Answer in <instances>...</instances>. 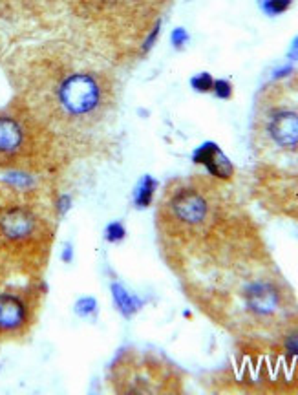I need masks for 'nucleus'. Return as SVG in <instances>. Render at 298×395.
Returning a JSON list of instances; mask_svg holds the SVG:
<instances>
[{"mask_svg":"<svg viewBox=\"0 0 298 395\" xmlns=\"http://www.w3.org/2000/svg\"><path fill=\"white\" fill-rule=\"evenodd\" d=\"M161 252L189 295L220 322L254 335L282 278L251 220L203 174L169 181L156 207Z\"/></svg>","mask_w":298,"mask_h":395,"instance_id":"obj_1","label":"nucleus"},{"mask_svg":"<svg viewBox=\"0 0 298 395\" xmlns=\"http://www.w3.org/2000/svg\"><path fill=\"white\" fill-rule=\"evenodd\" d=\"M15 101L72 158L95 154L118 130L123 86L119 68L77 39L19 48L8 64Z\"/></svg>","mask_w":298,"mask_h":395,"instance_id":"obj_2","label":"nucleus"},{"mask_svg":"<svg viewBox=\"0 0 298 395\" xmlns=\"http://www.w3.org/2000/svg\"><path fill=\"white\" fill-rule=\"evenodd\" d=\"M172 0H64L73 39L118 68L143 59Z\"/></svg>","mask_w":298,"mask_h":395,"instance_id":"obj_3","label":"nucleus"},{"mask_svg":"<svg viewBox=\"0 0 298 395\" xmlns=\"http://www.w3.org/2000/svg\"><path fill=\"white\" fill-rule=\"evenodd\" d=\"M55 231V207L48 196L0 181V288L41 277Z\"/></svg>","mask_w":298,"mask_h":395,"instance_id":"obj_4","label":"nucleus"},{"mask_svg":"<svg viewBox=\"0 0 298 395\" xmlns=\"http://www.w3.org/2000/svg\"><path fill=\"white\" fill-rule=\"evenodd\" d=\"M251 143L263 161L298 167V72L260 90L252 110Z\"/></svg>","mask_w":298,"mask_h":395,"instance_id":"obj_5","label":"nucleus"},{"mask_svg":"<svg viewBox=\"0 0 298 395\" xmlns=\"http://www.w3.org/2000/svg\"><path fill=\"white\" fill-rule=\"evenodd\" d=\"M70 156L15 99L0 107V174L41 176L61 169Z\"/></svg>","mask_w":298,"mask_h":395,"instance_id":"obj_6","label":"nucleus"},{"mask_svg":"<svg viewBox=\"0 0 298 395\" xmlns=\"http://www.w3.org/2000/svg\"><path fill=\"white\" fill-rule=\"evenodd\" d=\"M106 383L115 394H167L178 392L180 379L158 355L145 349H124L110 365Z\"/></svg>","mask_w":298,"mask_h":395,"instance_id":"obj_7","label":"nucleus"},{"mask_svg":"<svg viewBox=\"0 0 298 395\" xmlns=\"http://www.w3.org/2000/svg\"><path fill=\"white\" fill-rule=\"evenodd\" d=\"M42 295L37 280L0 288V342H15L30 335L39 320Z\"/></svg>","mask_w":298,"mask_h":395,"instance_id":"obj_8","label":"nucleus"},{"mask_svg":"<svg viewBox=\"0 0 298 395\" xmlns=\"http://www.w3.org/2000/svg\"><path fill=\"white\" fill-rule=\"evenodd\" d=\"M64 0H0V17L8 21H41L53 15Z\"/></svg>","mask_w":298,"mask_h":395,"instance_id":"obj_9","label":"nucleus"}]
</instances>
